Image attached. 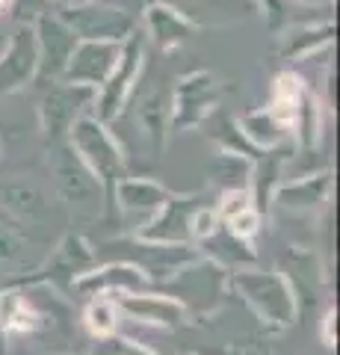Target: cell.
I'll return each mask as SVG.
<instances>
[{
  "instance_id": "obj_1",
  "label": "cell",
  "mask_w": 340,
  "mask_h": 355,
  "mask_svg": "<svg viewBox=\"0 0 340 355\" xmlns=\"http://www.w3.org/2000/svg\"><path fill=\"white\" fill-rule=\"evenodd\" d=\"M71 148L101 184L122 181L125 178L122 148H118L116 139L107 133L104 121H98L92 116L74 121L71 125Z\"/></svg>"
},
{
  "instance_id": "obj_2",
  "label": "cell",
  "mask_w": 340,
  "mask_h": 355,
  "mask_svg": "<svg viewBox=\"0 0 340 355\" xmlns=\"http://www.w3.org/2000/svg\"><path fill=\"white\" fill-rule=\"evenodd\" d=\"M51 169H53V178H57V187H60L62 198L78 210L80 216L101 214V187L104 184L86 169V163L74 154L71 146L53 151Z\"/></svg>"
},
{
  "instance_id": "obj_3",
  "label": "cell",
  "mask_w": 340,
  "mask_h": 355,
  "mask_svg": "<svg viewBox=\"0 0 340 355\" xmlns=\"http://www.w3.org/2000/svg\"><path fill=\"white\" fill-rule=\"evenodd\" d=\"M234 284L263 320H269V323H276V326H284L293 320L296 296L290 291L287 279H281L276 272H240Z\"/></svg>"
},
{
  "instance_id": "obj_4",
  "label": "cell",
  "mask_w": 340,
  "mask_h": 355,
  "mask_svg": "<svg viewBox=\"0 0 340 355\" xmlns=\"http://www.w3.org/2000/svg\"><path fill=\"white\" fill-rule=\"evenodd\" d=\"M142 48H145V36L139 30H134L130 36L122 42V53L113 65L109 77L101 83V92L95 98V107H98V121H113L118 116V110L125 104V95L130 92L136 74L142 69Z\"/></svg>"
},
{
  "instance_id": "obj_5",
  "label": "cell",
  "mask_w": 340,
  "mask_h": 355,
  "mask_svg": "<svg viewBox=\"0 0 340 355\" xmlns=\"http://www.w3.org/2000/svg\"><path fill=\"white\" fill-rule=\"evenodd\" d=\"M60 21L83 42H125L134 33V18L118 9H69L60 15Z\"/></svg>"
},
{
  "instance_id": "obj_6",
  "label": "cell",
  "mask_w": 340,
  "mask_h": 355,
  "mask_svg": "<svg viewBox=\"0 0 340 355\" xmlns=\"http://www.w3.org/2000/svg\"><path fill=\"white\" fill-rule=\"evenodd\" d=\"M219 101V83L213 80V74L199 71L184 77L175 89V107H172V125L184 130L190 125H199L213 113V107Z\"/></svg>"
},
{
  "instance_id": "obj_7",
  "label": "cell",
  "mask_w": 340,
  "mask_h": 355,
  "mask_svg": "<svg viewBox=\"0 0 340 355\" xmlns=\"http://www.w3.org/2000/svg\"><path fill=\"white\" fill-rule=\"evenodd\" d=\"M122 53V42H78L69 65L62 71L65 83H78V86H101L113 65Z\"/></svg>"
},
{
  "instance_id": "obj_8",
  "label": "cell",
  "mask_w": 340,
  "mask_h": 355,
  "mask_svg": "<svg viewBox=\"0 0 340 355\" xmlns=\"http://www.w3.org/2000/svg\"><path fill=\"white\" fill-rule=\"evenodd\" d=\"M36 71H39L36 30L18 27L12 42H6V51L0 53V92H15Z\"/></svg>"
},
{
  "instance_id": "obj_9",
  "label": "cell",
  "mask_w": 340,
  "mask_h": 355,
  "mask_svg": "<svg viewBox=\"0 0 340 355\" xmlns=\"http://www.w3.org/2000/svg\"><path fill=\"white\" fill-rule=\"evenodd\" d=\"M92 101V89L89 86H78V83H60L53 86L48 98L42 101V125L51 137L71 130V125L80 119L83 104Z\"/></svg>"
},
{
  "instance_id": "obj_10",
  "label": "cell",
  "mask_w": 340,
  "mask_h": 355,
  "mask_svg": "<svg viewBox=\"0 0 340 355\" xmlns=\"http://www.w3.org/2000/svg\"><path fill=\"white\" fill-rule=\"evenodd\" d=\"M78 42L80 39L74 36L60 18H39V27H36L39 71L48 77H62L74 48H78Z\"/></svg>"
},
{
  "instance_id": "obj_11",
  "label": "cell",
  "mask_w": 340,
  "mask_h": 355,
  "mask_svg": "<svg viewBox=\"0 0 340 355\" xmlns=\"http://www.w3.org/2000/svg\"><path fill=\"white\" fill-rule=\"evenodd\" d=\"M199 207V198H166V205L157 210V216L148 222L142 237L148 243H184L190 237V219Z\"/></svg>"
},
{
  "instance_id": "obj_12",
  "label": "cell",
  "mask_w": 340,
  "mask_h": 355,
  "mask_svg": "<svg viewBox=\"0 0 340 355\" xmlns=\"http://www.w3.org/2000/svg\"><path fill=\"white\" fill-rule=\"evenodd\" d=\"M74 291L86 293V296H101V293H139L145 291V272L139 266L130 263H109L104 270L95 272H83L78 282H74Z\"/></svg>"
},
{
  "instance_id": "obj_13",
  "label": "cell",
  "mask_w": 340,
  "mask_h": 355,
  "mask_svg": "<svg viewBox=\"0 0 340 355\" xmlns=\"http://www.w3.org/2000/svg\"><path fill=\"white\" fill-rule=\"evenodd\" d=\"M48 323L45 311H39L30 291H3L0 293V331L9 335H33Z\"/></svg>"
},
{
  "instance_id": "obj_14",
  "label": "cell",
  "mask_w": 340,
  "mask_h": 355,
  "mask_svg": "<svg viewBox=\"0 0 340 355\" xmlns=\"http://www.w3.org/2000/svg\"><path fill=\"white\" fill-rule=\"evenodd\" d=\"M113 302L125 311V314L145 320V323H157V326H172L181 323L186 308L172 296H136V293H118V299Z\"/></svg>"
},
{
  "instance_id": "obj_15",
  "label": "cell",
  "mask_w": 340,
  "mask_h": 355,
  "mask_svg": "<svg viewBox=\"0 0 340 355\" xmlns=\"http://www.w3.org/2000/svg\"><path fill=\"white\" fill-rule=\"evenodd\" d=\"M0 207L9 214L12 225H24V222H39L48 216V202L36 187L24 184H9L0 187Z\"/></svg>"
},
{
  "instance_id": "obj_16",
  "label": "cell",
  "mask_w": 340,
  "mask_h": 355,
  "mask_svg": "<svg viewBox=\"0 0 340 355\" xmlns=\"http://www.w3.org/2000/svg\"><path fill=\"white\" fill-rule=\"evenodd\" d=\"M92 261H95L92 252L80 237H65L62 246L53 252V258L48 261V279L62 282V284H74L92 266Z\"/></svg>"
},
{
  "instance_id": "obj_17",
  "label": "cell",
  "mask_w": 340,
  "mask_h": 355,
  "mask_svg": "<svg viewBox=\"0 0 340 355\" xmlns=\"http://www.w3.org/2000/svg\"><path fill=\"white\" fill-rule=\"evenodd\" d=\"M136 116H139V125L142 133L154 142V148H163V139H166V130H169V98L163 92V86H148L139 98V107H136Z\"/></svg>"
},
{
  "instance_id": "obj_18",
  "label": "cell",
  "mask_w": 340,
  "mask_h": 355,
  "mask_svg": "<svg viewBox=\"0 0 340 355\" xmlns=\"http://www.w3.org/2000/svg\"><path fill=\"white\" fill-rule=\"evenodd\" d=\"M116 193H118V205L127 214H157L169 198L160 184L145 181V178H122Z\"/></svg>"
},
{
  "instance_id": "obj_19",
  "label": "cell",
  "mask_w": 340,
  "mask_h": 355,
  "mask_svg": "<svg viewBox=\"0 0 340 355\" xmlns=\"http://www.w3.org/2000/svg\"><path fill=\"white\" fill-rule=\"evenodd\" d=\"M328 190H332V175H314V178H299L293 184L278 187L276 202L284 210H311L325 202Z\"/></svg>"
},
{
  "instance_id": "obj_20",
  "label": "cell",
  "mask_w": 340,
  "mask_h": 355,
  "mask_svg": "<svg viewBox=\"0 0 340 355\" xmlns=\"http://www.w3.org/2000/svg\"><path fill=\"white\" fill-rule=\"evenodd\" d=\"M148 33L163 48H178L181 42L190 39L193 27L181 12H172L166 6H154L148 9Z\"/></svg>"
},
{
  "instance_id": "obj_21",
  "label": "cell",
  "mask_w": 340,
  "mask_h": 355,
  "mask_svg": "<svg viewBox=\"0 0 340 355\" xmlns=\"http://www.w3.org/2000/svg\"><path fill=\"white\" fill-rule=\"evenodd\" d=\"M305 92L302 80L296 74H281L276 83H272V92H269V107L267 113L278 121V125H293L296 119V110H299V98Z\"/></svg>"
},
{
  "instance_id": "obj_22",
  "label": "cell",
  "mask_w": 340,
  "mask_h": 355,
  "mask_svg": "<svg viewBox=\"0 0 340 355\" xmlns=\"http://www.w3.org/2000/svg\"><path fill=\"white\" fill-rule=\"evenodd\" d=\"M240 128H243V137L258 148H272L278 146L284 137V125H278L267 110H255V113H246L240 119Z\"/></svg>"
},
{
  "instance_id": "obj_23",
  "label": "cell",
  "mask_w": 340,
  "mask_h": 355,
  "mask_svg": "<svg viewBox=\"0 0 340 355\" xmlns=\"http://www.w3.org/2000/svg\"><path fill=\"white\" fill-rule=\"evenodd\" d=\"M0 263L3 266H33L30 240L12 222H0Z\"/></svg>"
},
{
  "instance_id": "obj_24",
  "label": "cell",
  "mask_w": 340,
  "mask_h": 355,
  "mask_svg": "<svg viewBox=\"0 0 340 355\" xmlns=\"http://www.w3.org/2000/svg\"><path fill=\"white\" fill-rule=\"evenodd\" d=\"M213 181L225 184L228 190H246V184L251 181V163L246 157H240L234 151H225L213 160Z\"/></svg>"
},
{
  "instance_id": "obj_25",
  "label": "cell",
  "mask_w": 340,
  "mask_h": 355,
  "mask_svg": "<svg viewBox=\"0 0 340 355\" xmlns=\"http://www.w3.org/2000/svg\"><path fill=\"white\" fill-rule=\"evenodd\" d=\"M86 326H89L92 335L107 338L116 335L118 329V305L113 299H95V302L86 308Z\"/></svg>"
},
{
  "instance_id": "obj_26",
  "label": "cell",
  "mask_w": 340,
  "mask_h": 355,
  "mask_svg": "<svg viewBox=\"0 0 340 355\" xmlns=\"http://www.w3.org/2000/svg\"><path fill=\"white\" fill-rule=\"evenodd\" d=\"M332 36V27H323V30H305V33H293L284 44V53H290V57H308V53L316 48V44L328 42Z\"/></svg>"
},
{
  "instance_id": "obj_27",
  "label": "cell",
  "mask_w": 340,
  "mask_h": 355,
  "mask_svg": "<svg viewBox=\"0 0 340 355\" xmlns=\"http://www.w3.org/2000/svg\"><path fill=\"white\" fill-rule=\"evenodd\" d=\"M228 225V231H231L234 237H240V240H249V237H255L258 234V225H260V214L255 207H246L243 214H237V216H231L225 222Z\"/></svg>"
},
{
  "instance_id": "obj_28",
  "label": "cell",
  "mask_w": 340,
  "mask_h": 355,
  "mask_svg": "<svg viewBox=\"0 0 340 355\" xmlns=\"http://www.w3.org/2000/svg\"><path fill=\"white\" fill-rule=\"evenodd\" d=\"M98 355H148L142 347H136L134 340H125V338H116V335H107L98 340Z\"/></svg>"
},
{
  "instance_id": "obj_29",
  "label": "cell",
  "mask_w": 340,
  "mask_h": 355,
  "mask_svg": "<svg viewBox=\"0 0 340 355\" xmlns=\"http://www.w3.org/2000/svg\"><path fill=\"white\" fill-rule=\"evenodd\" d=\"M325 343H328V347L334 343V314L325 317Z\"/></svg>"
},
{
  "instance_id": "obj_30",
  "label": "cell",
  "mask_w": 340,
  "mask_h": 355,
  "mask_svg": "<svg viewBox=\"0 0 340 355\" xmlns=\"http://www.w3.org/2000/svg\"><path fill=\"white\" fill-rule=\"evenodd\" d=\"M3 51H6V33L0 30V53H3Z\"/></svg>"
},
{
  "instance_id": "obj_31",
  "label": "cell",
  "mask_w": 340,
  "mask_h": 355,
  "mask_svg": "<svg viewBox=\"0 0 340 355\" xmlns=\"http://www.w3.org/2000/svg\"><path fill=\"white\" fill-rule=\"evenodd\" d=\"M3 6H6V0H0V9H3Z\"/></svg>"
}]
</instances>
